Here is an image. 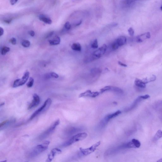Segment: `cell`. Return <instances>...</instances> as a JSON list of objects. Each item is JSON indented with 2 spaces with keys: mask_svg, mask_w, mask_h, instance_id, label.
<instances>
[{
  "mask_svg": "<svg viewBox=\"0 0 162 162\" xmlns=\"http://www.w3.org/2000/svg\"><path fill=\"white\" fill-rule=\"evenodd\" d=\"M52 102V100L50 98L47 99L45 101V102L44 104L32 114L29 120H30L33 119L35 117L38 116L40 114L43 113V112L49 109V107H50L51 105Z\"/></svg>",
  "mask_w": 162,
  "mask_h": 162,
  "instance_id": "3",
  "label": "cell"
},
{
  "mask_svg": "<svg viewBox=\"0 0 162 162\" xmlns=\"http://www.w3.org/2000/svg\"><path fill=\"white\" fill-rule=\"evenodd\" d=\"M128 32L129 34L131 36H133L134 34V29L132 27L130 28L128 30Z\"/></svg>",
  "mask_w": 162,
  "mask_h": 162,
  "instance_id": "31",
  "label": "cell"
},
{
  "mask_svg": "<svg viewBox=\"0 0 162 162\" xmlns=\"http://www.w3.org/2000/svg\"><path fill=\"white\" fill-rule=\"evenodd\" d=\"M1 162H7V160H4V161H1Z\"/></svg>",
  "mask_w": 162,
  "mask_h": 162,
  "instance_id": "43",
  "label": "cell"
},
{
  "mask_svg": "<svg viewBox=\"0 0 162 162\" xmlns=\"http://www.w3.org/2000/svg\"><path fill=\"white\" fill-rule=\"evenodd\" d=\"M28 33L32 36H34L35 35V32L33 30H30L28 32Z\"/></svg>",
  "mask_w": 162,
  "mask_h": 162,
  "instance_id": "34",
  "label": "cell"
},
{
  "mask_svg": "<svg viewBox=\"0 0 162 162\" xmlns=\"http://www.w3.org/2000/svg\"><path fill=\"white\" fill-rule=\"evenodd\" d=\"M18 1L17 0H11V1H10L11 4L12 5H14Z\"/></svg>",
  "mask_w": 162,
  "mask_h": 162,
  "instance_id": "37",
  "label": "cell"
},
{
  "mask_svg": "<svg viewBox=\"0 0 162 162\" xmlns=\"http://www.w3.org/2000/svg\"><path fill=\"white\" fill-rule=\"evenodd\" d=\"M100 92H92L90 90L86 91L83 93H81L79 95V97H90L92 98H95L100 95Z\"/></svg>",
  "mask_w": 162,
  "mask_h": 162,
  "instance_id": "12",
  "label": "cell"
},
{
  "mask_svg": "<svg viewBox=\"0 0 162 162\" xmlns=\"http://www.w3.org/2000/svg\"><path fill=\"white\" fill-rule=\"evenodd\" d=\"M54 33V32H53V31L50 32V33H49L47 35V36H46V38H49V37L52 36V35H53Z\"/></svg>",
  "mask_w": 162,
  "mask_h": 162,
  "instance_id": "39",
  "label": "cell"
},
{
  "mask_svg": "<svg viewBox=\"0 0 162 162\" xmlns=\"http://www.w3.org/2000/svg\"><path fill=\"white\" fill-rule=\"evenodd\" d=\"M116 41L118 44L119 47L124 45L127 41V39L125 36H122L116 40Z\"/></svg>",
  "mask_w": 162,
  "mask_h": 162,
  "instance_id": "17",
  "label": "cell"
},
{
  "mask_svg": "<svg viewBox=\"0 0 162 162\" xmlns=\"http://www.w3.org/2000/svg\"><path fill=\"white\" fill-rule=\"evenodd\" d=\"M71 25L69 22H66L65 23V24L64 25V27L66 30H70V29L71 28Z\"/></svg>",
  "mask_w": 162,
  "mask_h": 162,
  "instance_id": "30",
  "label": "cell"
},
{
  "mask_svg": "<svg viewBox=\"0 0 162 162\" xmlns=\"http://www.w3.org/2000/svg\"><path fill=\"white\" fill-rule=\"evenodd\" d=\"M143 100V99L142 98L141 96L138 97V98H137L134 101V102L132 103V105L126 109V112H129V111L132 110L133 109L135 108Z\"/></svg>",
  "mask_w": 162,
  "mask_h": 162,
  "instance_id": "14",
  "label": "cell"
},
{
  "mask_svg": "<svg viewBox=\"0 0 162 162\" xmlns=\"http://www.w3.org/2000/svg\"><path fill=\"white\" fill-rule=\"evenodd\" d=\"M101 144V142L99 141L93 144L90 147L86 149L80 148V153L81 155L86 156L90 155L96 150L97 148Z\"/></svg>",
  "mask_w": 162,
  "mask_h": 162,
  "instance_id": "6",
  "label": "cell"
},
{
  "mask_svg": "<svg viewBox=\"0 0 162 162\" xmlns=\"http://www.w3.org/2000/svg\"><path fill=\"white\" fill-rule=\"evenodd\" d=\"M40 101V97L37 94L35 93L33 95V100L31 103L29 105L28 109H31L36 107L39 104Z\"/></svg>",
  "mask_w": 162,
  "mask_h": 162,
  "instance_id": "11",
  "label": "cell"
},
{
  "mask_svg": "<svg viewBox=\"0 0 162 162\" xmlns=\"http://www.w3.org/2000/svg\"><path fill=\"white\" fill-rule=\"evenodd\" d=\"M141 97L143 100L147 99L149 98L150 97V96L148 95L141 96Z\"/></svg>",
  "mask_w": 162,
  "mask_h": 162,
  "instance_id": "33",
  "label": "cell"
},
{
  "mask_svg": "<svg viewBox=\"0 0 162 162\" xmlns=\"http://www.w3.org/2000/svg\"><path fill=\"white\" fill-rule=\"evenodd\" d=\"M30 73L28 71H26L24 74L22 78L21 79H17L14 82L13 87H17L23 85L27 82L29 78Z\"/></svg>",
  "mask_w": 162,
  "mask_h": 162,
  "instance_id": "7",
  "label": "cell"
},
{
  "mask_svg": "<svg viewBox=\"0 0 162 162\" xmlns=\"http://www.w3.org/2000/svg\"><path fill=\"white\" fill-rule=\"evenodd\" d=\"M12 21V19H9L4 20V22L6 23L7 24H9Z\"/></svg>",
  "mask_w": 162,
  "mask_h": 162,
  "instance_id": "38",
  "label": "cell"
},
{
  "mask_svg": "<svg viewBox=\"0 0 162 162\" xmlns=\"http://www.w3.org/2000/svg\"><path fill=\"white\" fill-rule=\"evenodd\" d=\"M160 10H161V11H162V6H161V7H160Z\"/></svg>",
  "mask_w": 162,
  "mask_h": 162,
  "instance_id": "44",
  "label": "cell"
},
{
  "mask_svg": "<svg viewBox=\"0 0 162 162\" xmlns=\"http://www.w3.org/2000/svg\"><path fill=\"white\" fill-rule=\"evenodd\" d=\"M118 64H119L120 65L123 66V67H127V65L123 64V63L120 61H118Z\"/></svg>",
  "mask_w": 162,
  "mask_h": 162,
  "instance_id": "36",
  "label": "cell"
},
{
  "mask_svg": "<svg viewBox=\"0 0 162 162\" xmlns=\"http://www.w3.org/2000/svg\"><path fill=\"white\" fill-rule=\"evenodd\" d=\"M121 113V111H117L116 112H115V113L106 116V117H105L104 119L106 123H108L109 120L118 116V115H119Z\"/></svg>",
  "mask_w": 162,
  "mask_h": 162,
  "instance_id": "16",
  "label": "cell"
},
{
  "mask_svg": "<svg viewBox=\"0 0 162 162\" xmlns=\"http://www.w3.org/2000/svg\"><path fill=\"white\" fill-rule=\"evenodd\" d=\"M10 48L7 47H4L1 49V53L2 55H5L8 52L10 51Z\"/></svg>",
  "mask_w": 162,
  "mask_h": 162,
  "instance_id": "23",
  "label": "cell"
},
{
  "mask_svg": "<svg viewBox=\"0 0 162 162\" xmlns=\"http://www.w3.org/2000/svg\"><path fill=\"white\" fill-rule=\"evenodd\" d=\"M4 104V103H2L1 104V106H3Z\"/></svg>",
  "mask_w": 162,
  "mask_h": 162,
  "instance_id": "42",
  "label": "cell"
},
{
  "mask_svg": "<svg viewBox=\"0 0 162 162\" xmlns=\"http://www.w3.org/2000/svg\"><path fill=\"white\" fill-rule=\"evenodd\" d=\"M4 33V30L1 27H0V36H1L3 35Z\"/></svg>",
  "mask_w": 162,
  "mask_h": 162,
  "instance_id": "35",
  "label": "cell"
},
{
  "mask_svg": "<svg viewBox=\"0 0 162 162\" xmlns=\"http://www.w3.org/2000/svg\"><path fill=\"white\" fill-rule=\"evenodd\" d=\"M107 91H111L118 93H123V91L119 88L112 86H106L100 90V93H102Z\"/></svg>",
  "mask_w": 162,
  "mask_h": 162,
  "instance_id": "9",
  "label": "cell"
},
{
  "mask_svg": "<svg viewBox=\"0 0 162 162\" xmlns=\"http://www.w3.org/2000/svg\"><path fill=\"white\" fill-rule=\"evenodd\" d=\"M87 136V134L85 132L81 133L73 136L68 141H66L61 145L63 147H66L71 145L74 143L82 141L86 139Z\"/></svg>",
  "mask_w": 162,
  "mask_h": 162,
  "instance_id": "2",
  "label": "cell"
},
{
  "mask_svg": "<svg viewBox=\"0 0 162 162\" xmlns=\"http://www.w3.org/2000/svg\"><path fill=\"white\" fill-rule=\"evenodd\" d=\"M162 138V130H159L154 136L153 139V141L154 142H156Z\"/></svg>",
  "mask_w": 162,
  "mask_h": 162,
  "instance_id": "20",
  "label": "cell"
},
{
  "mask_svg": "<svg viewBox=\"0 0 162 162\" xmlns=\"http://www.w3.org/2000/svg\"><path fill=\"white\" fill-rule=\"evenodd\" d=\"M61 151L60 149L57 148H55L52 149L50 153L48 155L47 158L46 162H51L54 158L55 155L57 154L61 153Z\"/></svg>",
  "mask_w": 162,
  "mask_h": 162,
  "instance_id": "10",
  "label": "cell"
},
{
  "mask_svg": "<svg viewBox=\"0 0 162 162\" xmlns=\"http://www.w3.org/2000/svg\"><path fill=\"white\" fill-rule=\"evenodd\" d=\"M151 35L149 32L142 34L137 37L136 41L137 43H140L143 42L145 40L150 38Z\"/></svg>",
  "mask_w": 162,
  "mask_h": 162,
  "instance_id": "13",
  "label": "cell"
},
{
  "mask_svg": "<svg viewBox=\"0 0 162 162\" xmlns=\"http://www.w3.org/2000/svg\"><path fill=\"white\" fill-rule=\"evenodd\" d=\"M34 82V80L33 78L30 77L29 79V81L27 83V86L28 87L30 88L32 87L33 86Z\"/></svg>",
  "mask_w": 162,
  "mask_h": 162,
  "instance_id": "27",
  "label": "cell"
},
{
  "mask_svg": "<svg viewBox=\"0 0 162 162\" xmlns=\"http://www.w3.org/2000/svg\"><path fill=\"white\" fill-rule=\"evenodd\" d=\"M156 162H162V158L160 159L158 161H157Z\"/></svg>",
  "mask_w": 162,
  "mask_h": 162,
  "instance_id": "41",
  "label": "cell"
},
{
  "mask_svg": "<svg viewBox=\"0 0 162 162\" xmlns=\"http://www.w3.org/2000/svg\"><path fill=\"white\" fill-rule=\"evenodd\" d=\"M71 48L74 50L76 51H81L82 49L81 46L79 43H75L72 45Z\"/></svg>",
  "mask_w": 162,
  "mask_h": 162,
  "instance_id": "21",
  "label": "cell"
},
{
  "mask_svg": "<svg viewBox=\"0 0 162 162\" xmlns=\"http://www.w3.org/2000/svg\"><path fill=\"white\" fill-rule=\"evenodd\" d=\"M81 23H82V21L81 20L79 22L77 23V24H76V25L77 26H79L80 25H81Z\"/></svg>",
  "mask_w": 162,
  "mask_h": 162,
  "instance_id": "40",
  "label": "cell"
},
{
  "mask_svg": "<svg viewBox=\"0 0 162 162\" xmlns=\"http://www.w3.org/2000/svg\"><path fill=\"white\" fill-rule=\"evenodd\" d=\"M39 18L40 20L42 21L45 24H52L51 19L45 15L44 14L39 15Z\"/></svg>",
  "mask_w": 162,
  "mask_h": 162,
  "instance_id": "15",
  "label": "cell"
},
{
  "mask_svg": "<svg viewBox=\"0 0 162 162\" xmlns=\"http://www.w3.org/2000/svg\"><path fill=\"white\" fill-rule=\"evenodd\" d=\"M10 123V121L9 120H6V121L3 122L0 124L1 128V129L2 127H5V126H7V124L8 125Z\"/></svg>",
  "mask_w": 162,
  "mask_h": 162,
  "instance_id": "26",
  "label": "cell"
},
{
  "mask_svg": "<svg viewBox=\"0 0 162 162\" xmlns=\"http://www.w3.org/2000/svg\"><path fill=\"white\" fill-rule=\"evenodd\" d=\"M135 84L138 87L144 88L146 87V84L142 80L136 79L135 81Z\"/></svg>",
  "mask_w": 162,
  "mask_h": 162,
  "instance_id": "19",
  "label": "cell"
},
{
  "mask_svg": "<svg viewBox=\"0 0 162 162\" xmlns=\"http://www.w3.org/2000/svg\"><path fill=\"white\" fill-rule=\"evenodd\" d=\"M91 47L93 49H97L98 47V41L97 39L95 40L92 43Z\"/></svg>",
  "mask_w": 162,
  "mask_h": 162,
  "instance_id": "28",
  "label": "cell"
},
{
  "mask_svg": "<svg viewBox=\"0 0 162 162\" xmlns=\"http://www.w3.org/2000/svg\"><path fill=\"white\" fill-rule=\"evenodd\" d=\"M61 42V39L58 36H55L53 39L49 40V43L51 45H56L59 44Z\"/></svg>",
  "mask_w": 162,
  "mask_h": 162,
  "instance_id": "18",
  "label": "cell"
},
{
  "mask_svg": "<svg viewBox=\"0 0 162 162\" xmlns=\"http://www.w3.org/2000/svg\"><path fill=\"white\" fill-rule=\"evenodd\" d=\"M60 121L59 119L55 121L50 127L39 136L38 139L40 140H43L47 138L53 132L57 126L60 124Z\"/></svg>",
  "mask_w": 162,
  "mask_h": 162,
  "instance_id": "5",
  "label": "cell"
},
{
  "mask_svg": "<svg viewBox=\"0 0 162 162\" xmlns=\"http://www.w3.org/2000/svg\"><path fill=\"white\" fill-rule=\"evenodd\" d=\"M112 48L113 49V50H116V49H118V48L119 47V46H118V44L115 41L112 43Z\"/></svg>",
  "mask_w": 162,
  "mask_h": 162,
  "instance_id": "29",
  "label": "cell"
},
{
  "mask_svg": "<svg viewBox=\"0 0 162 162\" xmlns=\"http://www.w3.org/2000/svg\"><path fill=\"white\" fill-rule=\"evenodd\" d=\"M141 145V143L138 140L133 139L129 142L123 143L117 147L118 150L121 149H129V148H139Z\"/></svg>",
  "mask_w": 162,
  "mask_h": 162,
  "instance_id": "4",
  "label": "cell"
},
{
  "mask_svg": "<svg viewBox=\"0 0 162 162\" xmlns=\"http://www.w3.org/2000/svg\"><path fill=\"white\" fill-rule=\"evenodd\" d=\"M47 77L58 78L59 77V75L55 72H51L47 75Z\"/></svg>",
  "mask_w": 162,
  "mask_h": 162,
  "instance_id": "25",
  "label": "cell"
},
{
  "mask_svg": "<svg viewBox=\"0 0 162 162\" xmlns=\"http://www.w3.org/2000/svg\"><path fill=\"white\" fill-rule=\"evenodd\" d=\"M107 48V46L106 44H103L101 47L94 52L93 55L97 59L101 58L106 53Z\"/></svg>",
  "mask_w": 162,
  "mask_h": 162,
  "instance_id": "8",
  "label": "cell"
},
{
  "mask_svg": "<svg viewBox=\"0 0 162 162\" xmlns=\"http://www.w3.org/2000/svg\"><path fill=\"white\" fill-rule=\"evenodd\" d=\"M49 143L50 142L46 141L42 144L35 147L29 153L28 156L29 158H34L44 151L48 148Z\"/></svg>",
  "mask_w": 162,
  "mask_h": 162,
  "instance_id": "1",
  "label": "cell"
},
{
  "mask_svg": "<svg viewBox=\"0 0 162 162\" xmlns=\"http://www.w3.org/2000/svg\"><path fill=\"white\" fill-rule=\"evenodd\" d=\"M156 79V76L155 75H152V76L150 77V78H145L143 79L142 80L145 83V84H146L148 83L155 81Z\"/></svg>",
  "mask_w": 162,
  "mask_h": 162,
  "instance_id": "22",
  "label": "cell"
},
{
  "mask_svg": "<svg viewBox=\"0 0 162 162\" xmlns=\"http://www.w3.org/2000/svg\"><path fill=\"white\" fill-rule=\"evenodd\" d=\"M9 41L12 44L14 45H15V44H16L17 43V40L16 38H12L10 40H9Z\"/></svg>",
  "mask_w": 162,
  "mask_h": 162,
  "instance_id": "32",
  "label": "cell"
},
{
  "mask_svg": "<svg viewBox=\"0 0 162 162\" xmlns=\"http://www.w3.org/2000/svg\"><path fill=\"white\" fill-rule=\"evenodd\" d=\"M22 45L24 47H29L30 45V42L28 40H24L22 42Z\"/></svg>",
  "mask_w": 162,
  "mask_h": 162,
  "instance_id": "24",
  "label": "cell"
}]
</instances>
